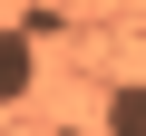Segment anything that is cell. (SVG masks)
<instances>
[{
    "label": "cell",
    "instance_id": "1",
    "mask_svg": "<svg viewBox=\"0 0 146 136\" xmlns=\"http://www.w3.org/2000/svg\"><path fill=\"white\" fill-rule=\"evenodd\" d=\"M29 68H39L29 39H20V29H0V107H20V97H29Z\"/></svg>",
    "mask_w": 146,
    "mask_h": 136
},
{
    "label": "cell",
    "instance_id": "2",
    "mask_svg": "<svg viewBox=\"0 0 146 136\" xmlns=\"http://www.w3.org/2000/svg\"><path fill=\"white\" fill-rule=\"evenodd\" d=\"M107 136H146V88H117L107 97Z\"/></svg>",
    "mask_w": 146,
    "mask_h": 136
},
{
    "label": "cell",
    "instance_id": "3",
    "mask_svg": "<svg viewBox=\"0 0 146 136\" xmlns=\"http://www.w3.org/2000/svg\"><path fill=\"white\" fill-rule=\"evenodd\" d=\"M58 136H78V126H58Z\"/></svg>",
    "mask_w": 146,
    "mask_h": 136
}]
</instances>
